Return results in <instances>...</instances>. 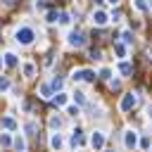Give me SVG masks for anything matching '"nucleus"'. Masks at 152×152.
<instances>
[{"label": "nucleus", "mask_w": 152, "mask_h": 152, "mask_svg": "<svg viewBox=\"0 0 152 152\" xmlns=\"http://www.w3.org/2000/svg\"><path fill=\"white\" fill-rule=\"evenodd\" d=\"M33 38H36V33H33V28H31V26H21V28H17V43L28 45Z\"/></svg>", "instance_id": "nucleus-1"}, {"label": "nucleus", "mask_w": 152, "mask_h": 152, "mask_svg": "<svg viewBox=\"0 0 152 152\" xmlns=\"http://www.w3.org/2000/svg\"><path fill=\"white\" fill-rule=\"evenodd\" d=\"M69 45H71V48H83V45H86V36H83L81 31H71V33H69Z\"/></svg>", "instance_id": "nucleus-2"}, {"label": "nucleus", "mask_w": 152, "mask_h": 152, "mask_svg": "<svg viewBox=\"0 0 152 152\" xmlns=\"http://www.w3.org/2000/svg\"><path fill=\"white\" fill-rule=\"evenodd\" d=\"M71 78L74 81H95V71H90V69H76Z\"/></svg>", "instance_id": "nucleus-3"}, {"label": "nucleus", "mask_w": 152, "mask_h": 152, "mask_svg": "<svg viewBox=\"0 0 152 152\" xmlns=\"http://www.w3.org/2000/svg\"><path fill=\"white\" fill-rule=\"evenodd\" d=\"M133 107H135V95H133V93L124 95V97H121V104H119V109H121V112H131Z\"/></svg>", "instance_id": "nucleus-4"}, {"label": "nucleus", "mask_w": 152, "mask_h": 152, "mask_svg": "<svg viewBox=\"0 0 152 152\" xmlns=\"http://www.w3.org/2000/svg\"><path fill=\"white\" fill-rule=\"evenodd\" d=\"M90 145H93V150H102L104 147V133L102 131H95L90 135Z\"/></svg>", "instance_id": "nucleus-5"}, {"label": "nucleus", "mask_w": 152, "mask_h": 152, "mask_svg": "<svg viewBox=\"0 0 152 152\" xmlns=\"http://www.w3.org/2000/svg\"><path fill=\"white\" fill-rule=\"evenodd\" d=\"M107 21H109V17H107L104 10H95V12H93V24H95V26H104Z\"/></svg>", "instance_id": "nucleus-6"}, {"label": "nucleus", "mask_w": 152, "mask_h": 152, "mask_svg": "<svg viewBox=\"0 0 152 152\" xmlns=\"http://www.w3.org/2000/svg\"><path fill=\"white\" fill-rule=\"evenodd\" d=\"M124 142H126V147H128V150H135V147H138V133H135V131H126Z\"/></svg>", "instance_id": "nucleus-7"}, {"label": "nucleus", "mask_w": 152, "mask_h": 152, "mask_svg": "<svg viewBox=\"0 0 152 152\" xmlns=\"http://www.w3.org/2000/svg\"><path fill=\"white\" fill-rule=\"evenodd\" d=\"M62 145H64L62 135H59V133H52V138H50V147H52V150H59Z\"/></svg>", "instance_id": "nucleus-8"}, {"label": "nucleus", "mask_w": 152, "mask_h": 152, "mask_svg": "<svg viewBox=\"0 0 152 152\" xmlns=\"http://www.w3.org/2000/svg\"><path fill=\"white\" fill-rule=\"evenodd\" d=\"M119 71H121L124 76H131V74H133V64H131V62H119Z\"/></svg>", "instance_id": "nucleus-9"}, {"label": "nucleus", "mask_w": 152, "mask_h": 152, "mask_svg": "<svg viewBox=\"0 0 152 152\" xmlns=\"http://www.w3.org/2000/svg\"><path fill=\"white\" fill-rule=\"evenodd\" d=\"M40 97H43V100H50V97H52V86L43 83V86H40Z\"/></svg>", "instance_id": "nucleus-10"}, {"label": "nucleus", "mask_w": 152, "mask_h": 152, "mask_svg": "<svg viewBox=\"0 0 152 152\" xmlns=\"http://www.w3.org/2000/svg\"><path fill=\"white\" fill-rule=\"evenodd\" d=\"M7 66H17V55L14 52H5V59H2Z\"/></svg>", "instance_id": "nucleus-11"}, {"label": "nucleus", "mask_w": 152, "mask_h": 152, "mask_svg": "<svg viewBox=\"0 0 152 152\" xmlns=\"http://www.w3.org/2000/svg\"><path fill=\"white\" fill-rule=\"evenodd\" d=\"M2 126L10 128V131H14V128H17V121H14L12 116H5V119H2Z\"/></svg>", "instance_id": "nucleus-12"}, {"label": "nucleus", "mask_w": 152, "mask_h": 152, "mask_svg": "<svg viewBox=\"0 0 152 152\" xmlns=\"http://www.w3.org/2000/svg\"><path fill=\"white\" fill-rule=\"evenodd\" d=\"M14 147H17L19 152H24V150H26V142H24V138H21V135H17V138H14Z\"/></svg>", "instance_id": "nucleus-13"}, {"label": "nucleus", "mask_w": 152, "mask_h": 152, "mask_svg": "<svg viewBox=\"0 0 152 152\" xmlns=\"http://www.w3.org/2000/svg\"><path fill=\"white\" fill-rule=\"evenodd\" d=\"M114 52L119 55V59H121V57H126V45H121V43H116V45H114Z\"/></svg>", "instance_id": "nucleus-14"}, {"label": "nucleus", "mask_w": 152, "mask_h": 152, "mask_svg": "<svg viewBox=\"0 0 152 152\" xmlns=\"http://www.w3.org/2000/svg\"><path fill=\"white\" fill-rule=\"evenodd\" d=\"M74 100H76V104H86V93L76 90V93H74Z\"/></svg>", "instance_id": "nucleus-15"}, {"label": "nucleus", "mask_w": 152, "mask_h": 152, "mask_svg": "<svg viewBox=\"0 0 152 152\" xmlns=\"http://www.w3.org/2000/svg\"><path fill=\"white\" fill-rule=\"evenodd\" d=\"M59 126H62V119H59V116H50V128H52V131H57Z\"/></svg>", "instance_id": "nucleus-16"}, {"label": "nucleus", "mask_w": 152, "mask_h": 152, "mask_svg": "<svg viewBox=\"0 0 152 152\" xmlns=\"http://www.w3.org/2000/svg\"><path fill=\"white\" fill-rule=\"evenodd\" d=\"M33 71H36V69H33V64H31V62H26V64H24V76H33Z\"/></svg>", "instance_id": "nucleus-17"}, {"label": "nucleus", "mask_w": 152, "mask_h": 152, "mask_svg": "<svg viewBox=\"0 0 152 152\" xmlns=\"http://www.w3.org/2000/svg\"><path fill=\"white\" fill-rule=\"evenodd\" d=\"M55 102L57 104H66V93H57L55 95Z\"/></svg>", "instance_id": "nucleus-18"}, {"label": "nucleus", "mask_w": 152, "mask_h": 152, "mask_svg": "<svg viewBox=\"0 0 152 152\" xmlns=\"http://www.w3.org/2000/svg\"><path fill=\"white\" fill-rule=\"evenodd\" d=\"M26 133L28 135H36V121H28L26 124Z\"/></svg>", "instance_id": "nucleus-19"}, {"label": "nucleus", "mask_w": 152, "mask_h": 152, "mask_svg": "<svg viewBox=\"0 0 152 152\" xmlns=\"http://www.w3.org/2000/svg\"><path fill=\"white\" fill-rule=\"evenodd\" d=\"M45 21H57V12H55V10H50V12L45 14Z\"/></svg>", "instance_id": "nucleus-20"}, {"label": "nucleus", "mask_w": 152, "mask_h": 152, "mask_svg": "<svg viewBox=\"0 0 152 152\" xmlns=\"http://www.w3.org/2000/svg\"><path fill=\"white\" fill-rule=\"evenodd\" d=\"M121 38H124V43H133V33H131V31H124Z\"/></svg>", "instance_id": "nucleus-21"}, {"label": "nucleus", "mask_w": 152, "mask_h": 152, "mask_svg": "<svg viewBox=\"0 0 152 152\" xmlns=\"http://www.w3.org/2000/svg\"><path fill=\"white\" fill-rule=\"evenodd\" d=\"M135 7H138L140 12H145V10H147V2H145V0H135Z\"/></svg>", "instance_id": "nucleus-22"}, {"label": "nucleus", "mask_w": 152, "mask_h": 152, "mask_svg": "<svg viewBox=\"0 0 152 152\" xmlns=\"http://www.w3.org/2000/svg\"><path fill=\"white\" fill-rule=\"evenodd\" d=\"M69 21H71V19H69V14H66V12H62V14H59V24H69Z\"/></svg>", "instance_id": "nucleus-23"}, {"label": "nucleus", "mask_w": 152, "mask_h": 152, "mask_svg": "<svg viewBox=\"0 0 152 152\" xmlns=\"http://www.w3.org/2000/svg\"><path fill=\"white\" fill-rule=\"evenodd\" d=\"M0 142H2V145H10V142H12V138H10L7 133H2V135H0Z\"/></svg>", "instance_id": "nucleus-24"}, {"label": "nucleus", "mask_w": 152, "mask_h": 152, "mask_svg": "<svg viewBox=\"0 0 152 152\" xmlns=\"http://www.w3.org/2000/svg\"><path fill=\"white\" fill-rule=\"evenodd\" d=\"M52 88H55V90H62V78H55V81H52Z\"/></svg>", "instance_id": "nucleus-25"}, {"label": "nucleus", "mask_w": 152, "mask_h": 152, "mask_svg": "<svg viewBox=\"0 0 152 152\" xmlns=\"http://www.w3.org/2000/svg\"><path fill=\"white\" fill-rule=\"evenodd\" d=\"M109 88H112V90H119V88H121V81H109Z\"/></svg>", "instance_id": "nucleus-26"}, {"label": "nucleus", "mask_w": 152, "mask_h": 152, "mask_svg": "<svg viewBox=\"0 0 152 152\" xmlns=\"http://www.w3.org/2000/svg\"><path fill=\"white\" fill-rule=\"evenodd\" d=\"M109 76H112L109 69H102V71H100V78H109Z\"/></svg>", "instance_id": "nucleus-27"}, {"label": "nucleus", "mask_w": 152, "mask_h": 152, "mask_svg": "<svg viewBox=\"0 0 152 152\" xmlns=\"http://www.w3.org/2000/svg\"><path fill=\"white\" fill-rule=\"evenodd\" d=\"M112 19H114V21H119V19H121V12H119V10H114V12H112Z\"/></svg>", "instance_id": "nucleus-28"}, {"label": "nucleus", "mask_w": 152, "mask_h": 152, "mask_svg": "<svg viewBox=\"0 0 152 152\" xmlns=\"http://www.w3.org/2000/svg\"><path fill=\"white\" fill-rule=\"evenodd\" d=\"M140 147H145V150H147V147H150V138H142V140H140Z\"/></svg>", "instance_id": "nucleus-29"}, {"label": "nucleus", "mask_w": 152, "mask_h": 152, "mask_svg": "<svg viewBox=\"0 0 152 152\" xmlns=\"http://www.w3.org/2000/svg\"><path fill=\"white\" fill-rule=\"evenodd\" d=\"M7 88H10V83H7L5 78H0V90H7Z\"/></svg>", "instance_id": "nucleus-30"}, {"label": "nucleus", "mask_w": 152, "mask_h": 152, "mask_svg": "<svg viewBox=\"0 0 152 152\" xmlns=\"http://www.w3.org/2000/svg\"><path fill=\"white\" fill-rule=\"evenodd\" d=\"M2 2H5V5H12V2H14V0H2Z\"/></svg>", "instance_id": "nucleus-31"}, {"label": "nucleus", "mask_w": 152, "mask_h": 152, "mask_svg": "<svg viewBox=\"0 0 152 152\" xmlns=\"http://www.w3.org/2000/svg\"><path fill=\"white\" fill-rule=\"evenodd\" d=\"M95 2H97V5H102V2H104V0H95Z\"/></svg>", "instance_id": "nucleus-32"}, {"label": "nucleus", "mask_w": 152, "mask_h": 152, "mask_svg": "<svg viewBox=\"0 0 152 152\" xmlns=\"http://www.w3.org/2000/svg\"><path fill=\"white\" fill-rule=\"evenodd\" d=\"M109 2H112V5H116V2H119V0H109Z\"/></svg>", "instance_id": "nucleus-33"}, {"label": "nucleus", "mask_w": 152, "mask_h": 152, "mask_svg": "<svg viewBox=\"0 0 152 152\" xmlns=\"http://www.w3.org/2000/svg\"><path fill=\"white\" fill-rule=\"evenodd\" d=\"M2 64H5V62H2V57H0V69H2Z\"/></svg>", "instance_id": "nucleus-34"}, {"label": "nucleus", "mask_w": 152, "mask_h": 152, "mask_svg": "<svg viewBox=\"0 0 152 152\" xmlns=\"http://www.w3.org/2000/svg\"><path fill=\"white\" fill-rule=\"evenodd\" d=\"M107 152H116V150H107Z\"/></svg>", "instance_id": "nucleus-35"}, {"label": "nucleus", "mask_w": 152, "mask_h": 152, "mask_svg": "<svg viewBox=\"0 0 152 152\" xmlns=\"http://www.w3.org/2000/svg\"><path fill=\"white\" fill-rule=\"evenodd\" d=\"M150 5H152V0H150Z\"/></svg>", "instance_id": "nucleus-36"}]
</instances>
